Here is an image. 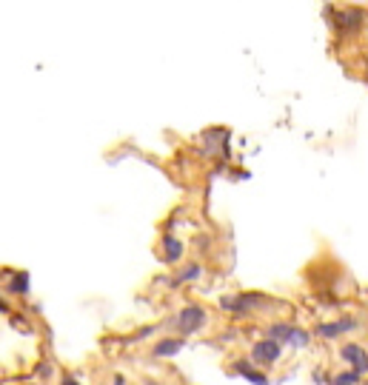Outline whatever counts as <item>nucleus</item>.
<instances>
[{
    "mask_svg": "<svg viewBox=\"0 0 368 385\" xmlns=\"http://www.w3.org/2000/svg\"><path fill=\"white\" fill-rule=\"evenodd\" d=\"M280 357H283V345L277 340H271V337L257 340L251 345V351H249V362L257 365V368H271V365L280 362Z\"/></svg>",
    "mask_w": 368,
    "mask_h": 385,
    "instance_id": "1",
    "label": "nucleus"
},
{
    "mask_svg": "<svg viewBox=\"0 0 368 385\" xmlns=\"http://www.w3.org/2000/svg\"><path fill=\"white\" fill-rule=\"evenodd\" d=\"M174 325H177L180 334H186V337H189V334H197V331L206 325V308H200V305H186V308H180Z\"/></svg>",
    "mask_w": 368,
    "mask_h": 385,
    "instance_id": "2",
    "label": "nucleus"
},
{
    "mask_svg": "<svg viewBox=\"0 0 368 385\" xmlns=\"http://www.w3.org/2000/svg\"><path fill=\"white\" fill-rule=\"evenodd\" d=\"M340 359H342V362H348L354 371H359V374L365 376L368 359H365V348H362V345H357V342H345V345L340 348Z\"/></svg>",
    "mask_w": 368,
    "mask_h": 385,
    "instance_id": "3",
    "label": "nucleus"
},
{
    "mask_svg": "<svg viewBox=\"0 0 368 385\" xmlns=\"http://www.w3.org/2000/svg\"><path fill=\"white\" fill-rule=\"evenodd\" d=\"M354 328H357V322H354V320L320 322V325H317V337H323V340H337V337H342V334H348V331H354Z\"/></svg>",
    "mask_w": 368,
    "mask_h": 385,
    "instance_id": "4",
    "label": "nucleus"
},
{
    "mask_svg": "<svg viewBox=\"0 0 368 385\" xmlns=\"http://www.w3.org/2000/svg\"><path fill=\"white\" fill-rule=\"evenodd\" d=\"M180 348H183V337H166V340H157V342H154L151 357H157V359H168V357L180 354Z\"/></svg>",
    "mask_w": 368,
    "mask_h": 385,
    "instance_id": "5",
    "label": "nucleus"
},
{
    "mask_svg": "<svg viewBox=\"0 0 368 385\" xmlns=\"http://www.w3.org/2000/svg\"><path fill=\"white\" fill-rule=\"evenodd\" d=\"M163 260L166 263H180V257H183V251H186V246H183V240L180 237H163Z\"/></svg>",
    "mask_w": 368,
    "mask_h": 385,
    "instance_id": "6",
    "label": "nucleus"
},
{
    "mask_svg": "<svg viewBox=\"0 0 368 385\" xmlns=\"http://www.w3.org/2000/svg\"><path fill=\"white\" fill-rule=\"evenodd\" d=\"M200 277H203V266H200V263H186V266L177 271L174 286H180V283H195V280H200Z\"/></svg>",
    "mask_w": 368,
    "mask_h": 385,
    "instance_id": "7",
    "label": "nucleus"
},
{
    "mask_svg": "<svg viewBox=\"0 0 368 385\" xmlns=\"http://www.w3.org/2000/svg\"><path fill=\"white\" fill-rule=\"evenodd\" d=\"M234 371H237V374H243L246 379H251V382H257V385H269V379H266L263 374H257L251 362H243V359H240V362H234Z\"/></svg>",
    "mask_w": 368,
    "mask_h": 385,
    "instance_id": "8",
    "label": "nucleus"
},
{
    "mask_svg": "<svg viewBox=\"0 0 368 385\" xmlns=\"http://www.w3.org/2000/svg\"><path fill=\"white\" fill-rule=\"evenodd\" d=\"M362 382V374L359 371H340V374H334V379H331V385H359Z\"/></svg>",
    "mask_w": 368,
    "mask_h": 385,
    "instance_id": "9",
    "label": "nucleus"
},
{
    "mask_svg": "<svg viewBox=\"0 0 368 385\" xmlns=\"http://www.w3.org/2000/svg\"><path fill=\"white\" fill-rule=\"evenodd\" d=\"M288 331H291V325H288V322H271L266 334H269L271 340H277L280 345H286V340H288Z\"/></svg>",
    "mask_w": 368,
    "mask_h": 385,
    "instance_id": "10",
    "label": "nucleus"
},
{
    "mask_svg": "<svg viewBox=\"0 0 368 385\" xmlns=\"http://www.w3.org/2000/svg\"><path fill=\"white\" fill-rule=\"evenodd\" d=\"M288 345H294V348H305L308 342H311V334H305V331H300V328H294L291 325V331H288V340H286Z\"/></svg>",
    "mask_w": 368,
    "mask_h": 385,
    "instance_id": "11",
    "label": "nucleus"
},
{
    "mask_svg": "<svg viewBox=\"0 0 368 385\" xmlns=\"http://www.w3.org/2000/svg\"><path fill=\"white\" fill-rule=\"evenodd\" d=\"M26 283H29V280H26V274H21V277L12 283V291H15V294H26V291H29V288H26Z\"/></svg>",
    "mask_w": 368,
    "mask_h": 385,
    "instance_id": "12",
    "label": "nucleus"
},
{
    "mask_svg": "<svg viewBox=\"0 0 368 385\" xmlns=\"http://www.w3.org/2000/svg\"><path fill=\"white\" fill-rule=\"evenodd\" d=\"M60 385H80V382H77V379H75V376H66V379H63V382H60Z\"/></svg>",
    "mask_w": 368,
    "mask_h": 385,
    "instance_id": "13",
    "label": "nucleus"
},
{
    "mask_svg": "<svg viewBox=\"0 0 368 385\" xmlns=\"http://www.w3.org/2000/svg\"><path fill=\"white\" fill-rule=\"evenodd\" d=\"M114 385H126V376H114Z\"/></svg>",
    "mask_w": 368,
    "mask_h": 385,
    "instance_id": "14",
    "label": "nucleus"
}]
</instances>
